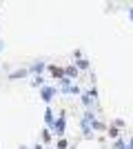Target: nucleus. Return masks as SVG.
<instances>
[{"label":"nucleus","instance_id":"obj_1","mask_svg":"<svg viewBox=\"0 0 133 149\" xmlns=\"http://www.w3.org/2000/svg\"><path fill=\"white\" fill-rule=\"evenodd\" d=\"M25 76H27V69H18V71H13L9 78H11V80H18V78H25Z\"/></svg>","mask_w":133,"mask_h":149},{"label":"nucleus","instance_id":"obj_2","mask_svg":"<svg viewBox=\"0 0 133 149\" xmlns=\"http://www.w3.org/2000/svg\"><path fill=\"white\" fill-rule=\"evenodd\" d=\"M53 93H56V89L47 87V89H42V98L44 100H51V98H53Z\"/></svg>","mask_w":133,"mask_h":149},{"label":"nucleus","instance_id":"obj_3","mask_svg":"<svg viewBox=\"0 0 133 149\" xmlns=\"http://www.w3.org/2000/svg\"><path fill=\"white\" fill-rule=\"evenodd\" d=\"M44 118H47V123H51V120H53V116H51L49 109H47V113H44Z\"/></svg>","mask_w":133,"mask_h":149},{"label":"nucleus","instance_id":"obj_4","mask_svg":"<svg viewBox=\"0 0 133 149\" xmlns=\"http://www.w3.org/2000/svg\"><path fill=\"white\" fill-rule=\"evenodd\" d=\"M51 71H53V76H62V71H60L58 67H51Z\"/></svg>","mask_w":133,"mask_h":149},{"label":"nucleus","instance_id":"obj_5","mask_svg":"<svg viewBox=\"0 0 133 149\" xmlns=\"http://www.w3.org/2000/svg\"><path fill=\"white\" fill-rule=\"evenodd\" d=\"M129 16H131V18H133V9H131V11H129Z\"/></svg>","mask_w":133,"mask_h":149},{"label":"nucleus","instance_id":"obj_6","mask_svg":"<svg viewBox=\"0 0 133 149\" xmlns=\"http://www.w3.org/2000/svg\"><path fill=\"white\" fill-rule=\"evenodd\" d=\"M2 47H5V45H2V42H0V49H2Z\"/></svg>","mask_w":133,"mask_h":149}]
</instances>
